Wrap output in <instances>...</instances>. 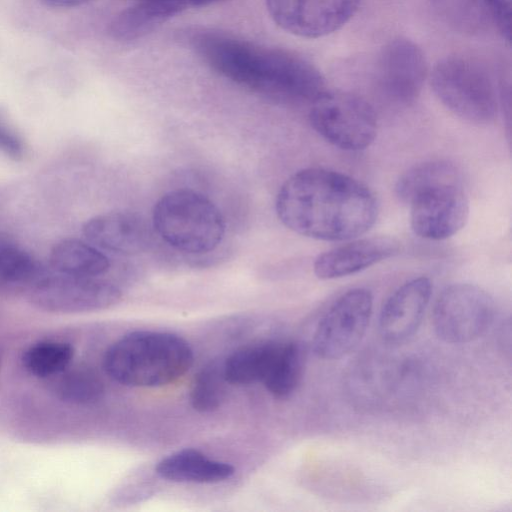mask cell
Instances as JSON below:
<instances>
[{
    "instance_id": "1",
    "label": "cell",
    "mask_w": 512,
    "mask_h": 512,
    "mask_svg": "<svg viewBox=\"0 0 512 512\" xmlns=\"http://www.w3.org/2000/svg\"><path fill=\"white\" fill-rule=\"evenodd\" d=\"M280 221L293 232L325 241H345L375 223L374 194L351 176L326 168H306L281 186L275 203Z\"/></svg>"
},
{
    "instance_id": "2",
    "label": "cell",
    "mask_w": 512,
    "mask_h": 512,
    "mask_svg": "<svg viewBox=\"0 0 512 512\" xmlns=\"http://www.w3.org/2000/svg\"><path fill=\"white\" fill-rule=\"evenodd\" d=\"M203 60L221 76L283 104H311L325 89L320 71L302 56L222 32L193 38Z\"/></svg>"
},
{
    "instance_id": "3",
    "label": "cell",
    "mask_w": 512,
    "mask_h": 512,
    "mask_svg": "<svg viewBox=\"0 0 512 512\" xmlns=\"http://www.w3.org/2000/svg\"><path fill=\"white\" fill-rule=\"evenodd\" d=\"M396 196L410 207L415 234L429 240L447 239L469 217V200L458 169L444 160H430L404 172L395 185Z\"/></svg>"
},
{
    "instance_id": "4",
    "label": "cell",
    "mask_w": 512,
    "mask_h": 512,
    "mask_svg": "<svg viewBox=\"0 0 512 512\" xmlns=\"http://www.w3.org/2000/svg\"><path fill=\"white\" fill-rule=\"evenodd\" d=\"M193 352L177 335L135 331L106 351L103 366L114 381L130 387H161L182 377L192 366Z\"/></svg>"
},
{
    "instance_id": "5",
    "label": "cell",
    "mask_w": 512,
    "mask_h": 512,
    "mask_svg": "<svg viewBox=\"0 0 512 512\" xmlns=\"http://www.w3.org/2000/svg\"><path fill=\"white\" fill-rule=\"evenodd\" d=\"M152 224L163 241L189 254L213 251L225 233L218 207L205 195L190 189L164 194L154 206Z\"/></svg>"
},
{
    "instance_id": "6",
    "label": "cell",
    "mask_w": 512,
    "mask_h": 512,
    "mask_svg": "<svg viewBox=\"0 0 512 512\" xmlns=\"http://www.w3.org/2000/svg\"><path fill=\"white\" fill-rule=\"evenodd\" d=\"M430 85L453 114L475 124L491 123L497 114L496 87L485 66L465 56H447L433 67Z\"/></svg>"
},
{
    "instance_id": "7",
    "label": "cell",
    "mask_w": 512,
    "mask_h": 512,
    "mask_svg": "<svg viewBox=\"0 0 512 512\" xmlns=\"http://www.w3.org/2000/svg\"><path fill=\"white\" fill-rule=\"evenodd\" d=\"M309 120L330 144L346 151L369 147L377 135V117L362 97L346 91H327L312 103Z\"/></svg>"
},
{
    "instance_id": "8",
    "label": "cell",
    "mask_w": 512,
    "mask_h": 512,
    "mask_svg": "<svg viewBox=\"0 0 512 512\" xmlns=\"http://www.w3.org/2000/svg\"><path fill=\"white\" fill-rule=\"evenodd\" d=\"M495 311L494 300L482 288L469 283L451 284L435 301L434 331L446 343H469L490 328Z\"/></svg>"
},
{
    "instance_id": "9",
    "label": "cell",
    "mask_w": 512,
    "mask_h": 512,
    "mask_svg": "<svg viewBox=\"0 0 512 512\" xmlns=\"http://www.w3.org/2000/svg\"><path fill=\"white\" fill-rule=\"evenodd\" d=\"M373 297L365 288L341 295L318 322L313 334L314 353L321 359H340L364 337L372 315Z\"/></svg>"
},
{
    "instance_id": "10",
    "label": "cell",
    "mask_w": 512,
    "mask_h": 512,
    "mask_svg": "<svg viewBox=\"0 0 512 512\" xmlns=\"http://www.w3.org/2000/svg\"><path fill=\"white\" fill-rule=\"evenodd\" d=\"M31 303L51 313H82L109 308L119 302L121 291L98 277L57 273L38 279L29 295Z\"/></svg>"
},
{
    "instance_id": "11",
    "label": "cell",
    "mask_w": 512,
    "mask_h": 512,
    "mask_svg": "<svg viewBox=\"0 0 512 512\" xmlns=\"http://www.w3.org/2000/svg\"><path fill=\"white\" fill-rule=\"evenodd\" d=\"M361 0H266L273 21L302 38L327 36L343 27L357 12Z\"/></svg>"
},
{
    "instance_id": "12",
    "label": "cell",
    "mask_w": 512,
    "mask_h": 512,
    "mask_svg": "<svg viewBox=\"0 0 512 512\" xmlns=\"http://www.w3.org/2000/svg\"><path fill=\"white\" fill-rule=\"evenodd\" d=\"M427 71L425 56L417 44L406 38H397L380 52L377 82L388 99L406 105L419 96Z\"/></svg>"
},
{
    "instance_id": "13",
    "label": "cell",
    "mask_w": 512,
    "mask_h": 512,
    "mask_svg": "<svg viewBox=\"0 0 512 512\" xmlns=\"http://www.w3.org/2000/svg\"><path fill=\"white\" fill-rule=\"evenodd\" d=\"M432 284L421 276L406 281L386 300L379 315L382 340L399 345L409 340L419 328L431 298Z\"/></svg>"
},
{
    "instance_id": "14",
    "label": "cell",
    "mask_w": 512,
    "mask_h": 512,
    "mask_svg": "<svg viewBox=\"0 0 512 512\" xmlns=\"http://www.w3.org/2000/svg\"><path fill=\"white\" fill-rule=\"evenodd\" d=\"M82 231L92 245L122 255L146 251L152 236L142 216L126 211L96 215L84 223Z\"/></svg>"
},
{
    "instance_id": "15",
    "label": "cell",
    "mask_w": 512,
    "mask_h": 512,
    "mask_svg": "<svg viewBox=\"0 0 512 512\" xmlns=\"http://www.w3.org/2000/svg\"><path fill=\"white\" fill-rule=\"evenodd\" d=\"M398 250V242L388 237L357 239L320 254L313 269L323 280L341 278L390 258Z\"/></svg>"
},
{
    "instance_id": "16",
    "label": "cell",
    "mask_w": 512,
    "mask_h": 512,
    "mask_svg": "<svg viewBox=\"0 0 512 512\" xmlns=\"http://www.w3.org/2000/svg\"><path fill=\"white\" fill-rule=\"evenodd\" d=\"M167 481L180 483H218L234 474L229 463L208 458L197 449H183L163 458L155 468Z\"/></svg>"
},
{
    "instance_id": "17",
    "label": "cell",
    "mask_w": 512,
    "mask_h": 512,
    "mask_svg": "<svg viewBox=\"0 0 512 512\" xmlns=\"http://www.w3.org/2000/svg\"><path fill=\"white\" fill-rule=\"evenodd\" d=\"M184 9V6L176 2L137 0L134 5L115 16L109 32L118 41L136 40L154 31Z\"/></svg>"
},
{
    "instance_id": "18",
    "label": "cell",
    "mask_w": 512,
    "mask_h": 512,
    "mask_svg": "<svg viewBox=\"0 0 512 512\" xmlns=\"http://www.w3.org/2000/svg\"><path fill=\"white\" fill-rule=\"evenodd\" d=\"M285 341L249 344L234 351L223 362L226 381L233 385L263 382L270 373Z\"/></svg>"
},
{
    "instance_id": "19",
    "label": "cell",
    "mask_w": 512,
    "mask_h": 512,
    "mask_svg": "<svg viewBox=\"0 0 512 512\" xmlns=\"http://www.w3.org/2000/svg\"><path fill=\"white\" fill-rule=\"evenodd\" d=\"M50 264L59 274L90 278L99 277L110 268L109 259L96 246L74 238L55 244Z\"/></svg>"
},
{
    "instance_id": "20",
    "label": "cell",
    "mask_w": 512,
    "mask_h": 512,
    "mask_svg": "<svg viewBox=\"0 0 512 512\" xmlns=\"http://www.w3.org/2000/svg\"><path fill=\"white\" fill-rule=\"evenodd\" d=\"M305 354L302 346L285 341L270 373L262 382L275 398H288L298 388L304 373Z\"/></svg>"
},
{
    "instance_id": "21",
    "label": "cell",
    "mask_w": 512,
    "mask_h": 512,
    "mask_svg": "<svg viewBox=\"0 0 512 512\" xmlns=\"http://www.w3.org/2000/svg\"><path fill=\"white\" fill-rule=\"evenodd\" d=\"M55 386L57 397L69 404L91 405L100 401L105 389L101 378L88 367H69L59 374Z\"/></svg>"
},
{
    "instance_id": "22",
    "label": "cell",
    "mask_w": 512,
    "mask_h": 512,
    "mask_svg": "<svg viewBox=\"0 0 512 512\" xmlns=\"http://www.w3.org/2000/svg\"><path fill=\"white\" fill-rule=\"evenodd\" d=\"M74 357L71 344L58 341H42L30 346L22 362L25 369L38 378L57 376L64 372Z\"/></svg>"
},
{
    "instance_id": "23",
    "label": "cell",
    "mask_w": 512,
    "mask_h": 512,
    "mask_svg": "<svg viewBox=\"0 0 512 512\" xmlns=\"http://www.w3.org/2000/svg\"><path fill=\"white\" fill-rule=\"evenodd\" d=\"M223 363L216 361L204 366L194 377L190 390V403L201 413L217 410L226 396Z\"/></svg>"
},
{
    "instance_id": "24",
    "label": "cell",
    "mask_w": 512,
    "mask_h": 512,
    "mask_svg": "<svg viewBox=\"0 0 512 512\" xmlns=\"http://www.w3.org/2000/svg\"><path fill=\"white\" fill-rule=\"evenodd\" d=\"M36 260L16 243L0 238V283L16 284L37 277Z\"/></svg>"
},
{
    "instance_id": "25",
    "label": "cell",
    "mask_w": 512,
    "mask_h": 512,
    "mask_svg": "<svg viewBox=\"0 0 512 512\" xmlns=\"http://www.w3.org/2000/svg\"><path fill=\"white\" fill-rule=\"evenodd\" d=\"M25 150L22 137L9 123L4 112L0 110V151L10 159L19 161L23 159Z\"/></svg>"
},
{
    "instance_id": "26",
    "label": "cell",
    "mask_w": 512,
    "mask_h": 512,
    "mask_svg": "<svg viewBox=\"0 0 512 512\" xmlns=\"http://www.w3.org/2000/svg\"><path fill=\"white\" fill-rule=\"evenodd\" d=\"M499 33L510 43L511 0H483Z\"/></svg>"
},
{
    "instance_id": "27",
    "label": "cell",
    "mask_w": 512,
    "mask_h": 512,
    "mask_svg": "<svg viewBox=\"0 0 512 512\" xmlns=\"http://www.w3.org/2000/svg\"><path fill=\"white\" fill-rule=\"evenodd\" d=\"M47 5L59 8L76 7L89 0H43Z\"/></svg>"
},
{
    "instance_id": "28",
    "label": "cell",
    "mask_w": 512,
    "mask_h": 512,
    "mask_svg": "<svg viewBox=\"0 0 512 512\" xmlns=\"http://www.w3.org/2000/svg\"><path fill=\"white\" fill-rule=\"evenodd\" d=\"M160 1H170V2H176L184 6L185 8L192 6L194 0H160Z\"/></svg>"
}]
</instances>
